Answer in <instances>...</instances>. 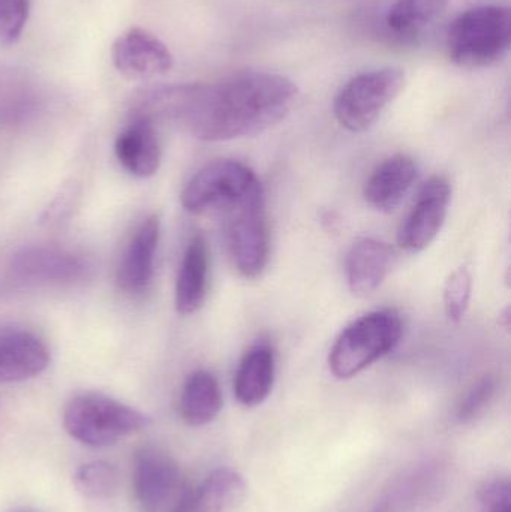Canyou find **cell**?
<instances>
[{
    "label": "cell",
    "mask_w": 511,
    "mask_h": 512,
    "mask_svg": "<svg viewBox=\"0 0 511 512\" xmlns=\"http://www.w3.org/2000/svg\"><path fill=\"white\" fill-rule=\"evenodd\" d=\"M294 81L273 72L248 71L212 84L158 90L137 113L174 120L201 141L254 137L285 119L296 105Z\"/></svg>",
    "instance_id": "obj_1"
},
{
    "label": "cell",
    "mask_w": 511,
    "mask_h": 512,
    "mask_svg": "<svg viewBox=\"0 0 511 512\" xmlns=\"http://www.w3.org/2000/svg\"><path fill=\"white\" fill-rule=\"evenodd\" d=\"M510 9L500 5L468 9L453 21L447 36L450 59L465 69L488 68L509 53Z\"/></svg>",
    "instance_id": "obj_2"
},
{
    "label": "cell",
    "mask_w": 511,
    "mask_h": 512,
    "mask_svg": "<svg viewBox=\"0 0 511 512\" xmlns=\"http://www.w3.org/2000/svg\"><path fill=\"white\" fill-rule=\"evenodd\" d=\"M402 319L395 310H375L348 325L329 354V367L338 379H351L398 346Z\"/></svg>",
    "instance_id": "obj_3"
},
{
    "label": "cell",
    "mask_w": 511,
    "mask_h": 512,
    "mask_svg": "<svg viewBox=\"0 0 511 512\" xmlns=\"http://www.w3.org/2000/svg\"><path fill=\"white\" fill-rule=\"evenodd\" d=\"M149 417L105 394L86 393L74 397L63 412V426L75 441L102 448L149 426Z\"/></svg>",
    "instance_id": "obj_4"
},
{
    "label": "cell",
    "mask_w": 511,
    "mask_h": 512,
    "mask_svg": "<svg viewBox=\"0 0 511 512\" xmlns=\"http://www.w3.org/2000/svg\"><path fill=\"white\" fill-rule=\"evenodd\" d=\"M254 171L242 162L216 161L198 171L182 192V206L192 215L225 213L263 194Z\"/></svg>",
    "instance_id": "obj_5"
},
{
    "label": "cell",
    "mask_w": 511,
    "mask_h": 512,
    "mask_svg": "<svg viewBox=\"0 0 511 512\" xmlns=\"http://www.w3.org/2000/svg\"><path fill=\"white\" fill-rule=\"evenodd\" d=\"M405 83L404 72L395 68L363 72L351 78L336 96L333 105L336 120L354 134L368 131L401 95Z\"/></svg>",
    "instance_id": "obj_6"
},
{
    "label": "cell",
    "mask_w": 511,
    "mask_h": 512,
    "mask_svg": "<svg viewBox=\"0 0 511 512\" xmlns=\"http://www.w3.org/2000/svg\"><path fill=\"white\" fill-rule=\"evenodd\" d=\"M224 216L225 243L234 268L245 279H258L266 270L270 258L264 192L227 210Z\"/></svg>",
    "instance_id": "obj_7"
},
{
    "label": "cell",
    "mask_w": 511,
    "mask_h": 512,
    "mask_svg": "<svg viewBox=\"0 0 511 512\" xmlns=\"http://www.w3.org/2000/svg\"><path fill=\"white\" fill-rule=\"evenodd\" d=\"M132 484L144 512H162L173 507L186 483L170 454L161 448L144 447L135 453Z\"/></svg>",
    "instance_id": "obj_8"
},
{
    "label": "cell",
    "mask_w": 511,
    "mask_h": 512,
    "mask_svg": "<svg viewBox=\"0 0 511 512\" xmlns=\"http://www.w3.org/2000/svg\"><path fill=\"white\" fill-rule=\"evenodd\" d=\"M452 201V186L444 177L429 179L420 189L410 215L398 231V243L404 251L417 254L432 245L443 230Z\"/></svg>",
    "instance_id": "obj_9"
},
{
    "label": "cell",
    "mask_w": 511,
    "mask_h": 512,
    "mask_svg": "<svg viewBox=\"0 0 511 512\" xmlns=\"http://www.w3.org/2000/svg\"><path fill=\"white\" fill-rule=\"evenodd\" d=\"M114 68L131 80H152L173 68V54L167 45L141 27H131L111 48Z\"/></svg>",
    "instance_id": "obj_10"
},
{
    "label": "cell",
    "mask_w": 511,
    "mask_h": 512,
    "mask_svg": "<svg viewBox=\"0 0 511 512\" xmlns=\"http://www.w3.org/2000/svg\"><path fill=\"white\" fill-rule=\"evenodd\" d=\"M444 469L438 462H425L402 472L378 496L368 512H420L443 489Z\"/></svg>",
    "instance_id": "obj_11"
},
{
    "label": "cell",
    "mask_w": 511,
    "mask_h": 512,
    "mask_svg": "<svg viewBox=\"0 0 511 512\" xmlns=\"http://www.w3.org/2000/svg\"><path fill=\"white\" fill-rule=\"evenodd\" d=\"M12 274L29 283H72L87 277L90 264L83 256L57 246H32L12 258Z\"/></svg>",
    "instance_id": "obj_12"
},
{
    "label": "cell",
    "mask_w": 511,
    "mask_h": 512,
    "mask_svg": "<svg viewBox=\"0 0 511 512\" xmlns=\"http://www.w3.org/2000/svg\"><path fill=\"white\" fill-rule=\"evenodd\" d=\"M159 236L161 222L156 215L147 216L132 234L117 270V282L128 294H144L149 289L155 273Z\"/></svg>",
    "instance_id": "obj_13"
},
{
    "label": "cell",
    "mask_w": 511,
    "mask_h": 512,
    "mask_svg": "<svg viewBox=\"0 0 511 512\" xmlns=\"http://www.w3.org/2000/svg\"><path fill=\"white\" fill-rule=\"evenodd\" d=\"M50 360V349L35 334L18 328L0 330V384L35 378Z\"/></svg>",
    "instance_id": "obj_14"
},
{
    "label": "cell",
    "mask_w": 511,
    "mask_h": 512,
    "mask_svg": "<svg viewBox=\"0 0 511 512\" xmlns=\"http://www.w3.org/2000/svg\"><path fill=\"white\" fill-rule=\"evenodd\" d=\"M120 165L132 176L147 179L161 167V144L155 122L146 114L135 113L114 144Z\"/></svg>",
    "instance_id": "obj_15"
},
{
    "label": "cell",
    "mask_w": 511,
    "mask_h": 512,
    "mask_svg": "<svg viewBox=\"0 0 511 512\" xmlns=\"http://www.w3.org/2000/svg\"><path fill=\"white\" fill-rule=\"evenodd\" d=\"M395 251L377 239L354 243L345 259L348 286L357 297L374 294L392 271Z\"/></svg>",
    "instance_id": "obj_16"
},
{
    "label": "cell",
    "mask_w": 511,
    "mask_h": 512,
    "mask_svg": "<svg viewBox=\"0 0 511 512\" xmlns=\"http://www.w3.org/2000/svg\"><path fill=\"white\" fill-rule=\"evenodd\" d=\"M417 179V164L407 155L381 162L366 180L365 200L378 212L390 213L402 203Z\"/></svg>",
    "instance_id": "obj_17"
},
{
    "label": "cell",
    "mask_w": 511,
    "mask_h": 512,
    "mask_svg": "<svg viewBox=\"0 0 511 512\" xmlns=\"http://www.w3.org/2000/svg\"><path fill=\"white\" fill-rule=\"evenodd\" d=\"M275 373V351L269 343H257L245 352L237 367L234 396L248 408L261 405L272 393Z\"/></svg>",
    "instance_id": "obj_18"
},
{
    "label": "cell",
    "mask_w": 511,
    "mask_h": 512,
    "mask_svg": "<svg viewBox=\"0 0 511 512\" xmlns=\"http://www.w3.org/2000/svg\"><path fill=\"white\" fill-rule=\"evenodd\" d=\"M209 248L201 234L192 237L180 264L176 282V309L180 315H192L203 306L209 282Z\"/></svg>",
    "instance_id": "obj_19"
},
{
    "label": "cell",
    "mask_w": 511,
    "mask_h": 512,
    "mask_svg": "<svg viewBox=\"0 0 511 512\" xmlns=\"http://www.w3.org/2000/svg\"><path fill=\"white\" fill-rule=\"evenodd\" d=\"M222 409L218 379L207 370H195L186 378L180 394V415L192 427L212 423Z\"/></svg>",
    "instance_id": "obj_20"
},
{
    "label": "cell",
    "mask_w": 511,
    "mask_h": 512,
    "mask_svg": "<svg viewBox=\"0 0 511 512\" xmlns=\"http://www.w3.org/2000/svg\"><path fill=\"white\" fill-rule=\"evenodd\" d=\"M245 496V478L234 469L219 468L192 492V512H233Z\"/></svg>",
    "instance_id": "obj_21"
},
{
    "label": "cell",
    "mask_w": 511,
    "mask_h": 512,
    "mask_svg": "<svg viewBox=\"0 0 511 512\" xmlns=\"http://www.w3.org/2000/svg\"><path fill=\"white\" fill-rule=\"evenodd\" d=\"M450 0H398L387 14V26L399 36H414L434 23Z\"/></svg>",
    "instance_id": "obj_22"
},
{
    "label": "cell",
    "mask_w": 511,
    "mask_h": 512,
    "mask_svg": "<svg viewBox=\"0 0 511 512\" xmlns=\"http://www.w3.org/2000/svg\"><path fill=\"white\" fill-rule=\"evenodd\" d=\"M74 486L83 498L104 501L113 498L119 490V474L110 463L90 462L77 469Z\"/></svg>",
    "instance_id": "obj_23"
},
{
    "label": "cell",
    "mask_w": 511,
    "mask_h": 512,
    "mask_svg": "<svg viewBox=\"0 0 511 512\" xmlns=\"http://www.w3.org/2000/svg\"><path fill=\"white\" fill-rule=\"evenodd\" d=\"M473 276L467 265L456 268L444 286V307L450 321L461 322L470 307Z\"/></svg>",
    "instance_id": "obj_24"
},
{
    "label": "cell",
    "mask_w": 511,
    "mask_h": 512,
    "mask_svg": "<svg viewBox=\"0 0 511 512\" xmlns=\"http://www.w3.org/2000/svg\"><path fill=\"white\" fill-rule=\"evenodd\" d=\"M498 390V379L494 375H485L477 379L462 396L456 408L459 423H473L488 408Z\"/></svg>",
    "instance_id": "obj_25"
},
{
    "label": "cell",
    "mask_w": 511,
    "mask_h": 512,
    "mask_svg": "<svg viewBox=\"0 0 511 512\" xmlns=\"http://www.w3.org/2000/svg\"><path fill=\"white\" fill-rule=\"evenodd\" d=\"M29 15V0H0V42L15 44Z\"/></svg>",
    "instance_id": "obj_26"
},
{
    "label": "cell",
    "mask_w": 511,
    "mask_h": 512,
    "mask_svg": "<svg viewBox=\"0 0 511 512\" xmlns=\"http://www.w3.org/2000/svg\"><path fill=\"white\" fill-rule=\"evenodd\" d=\"M479 501L485 511L511 507L509 480H506V478H494V480L485 481L479 489Z\"/></svg>",
    "instance_id": "obj_27"
},
{
    "label": "cell",
    "mask_w": 511,
    "mask_h": 512,
    "mask_svg": "<svg viewBox=\"0 0 511 512\" xmlns=\"http://www.w3.org/2000/svg\"><path fill=\"white\" fill-rule=\"evenodd\" d=\"M72 197H74V191H72V188H66L65 191H62V195L57 197L53 206H51V209H48L47 222H50V219H60V212H62L63 218V213H65L66 210H69L66 209V207L69 206V201H71Z\"/></svg>",
    "instance_id": "obj_28"
},
{
    "label": "cell",
    "mask_w": 511,
    "mask_h": 512,
    "mask_svg": "<svg viewBox=\"0 0 511 512\" xmlns=\"http://www.w3.org/2000/svg\"><path fill=\"white\" fill-rule=\"evenodd\" d=\"M192 492L194 489L185 484L173 507L170 508V512H192Z\"/></svg>",
    "instance_id": "obj_29"
},
{
    "label": "cell",
    "mask_w": 511,
    "mask_h": 512,
    "mask_svg": "<svg viewBox=\"0 0 511 512\" xmlns=\"http://www.w3.org/2000/svg\"><path fill=\"white\" fill-rule=\"evenodd\" d=\"M485 512H511V507L495 508V510Z\"/></svg>",
    "instance_id": "obj_30"
}]
</instances>
